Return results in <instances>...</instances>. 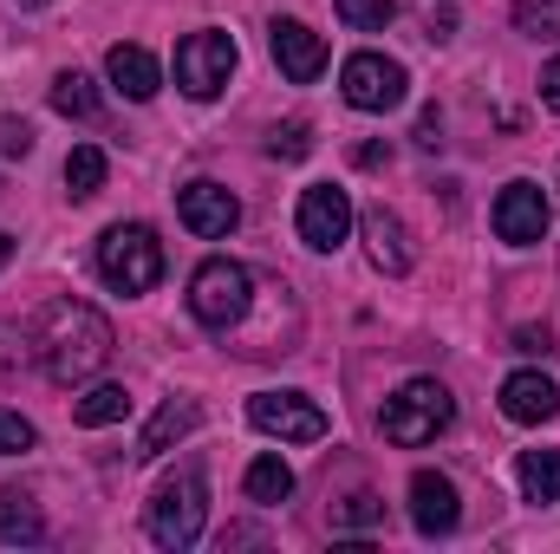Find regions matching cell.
Instances as JSON below:
<instances>
[{"label":"cell","instance_id":"1","mask_svg":"<svg viewBox=\"0 0 560 554\" xmlns=\"http://www.w3.org/2000/svg\"><path fill=\"white\" fill-rule=\"evenodd\" d=\"M33 359L52 385H85L112 359V320L92 300H46L33 326Z\"/></svg>","mask_w":560,"mask_h":554},{"label":"cell","instance_id":"2","mask_svg":"<svg viewBox=\"0 0 560 554\" xmlns=\"http://www.w3.org/2000/svg\"><path fill=\"white\" fill-rule=\"evenodd\" d=\"M202 529H209V483H202V470L163 476L156 496H150V509H143V535H150L156 549L183 554V549L202 542Z\"/></svg>","mask_w":560,"mask_h":554},{"label":"cell","instance_id":"3","mask_svg":"<svg viewBox=\"0 0 560 554\" xmlns=\"http://www.w3.org/2000/svg\"><path fill=\"white\" fill-rule=\"evenodd\" d=\"M450 417H456V399H450L443 379H405V385L385 399L378 430H385V443L418 450V443H430L436 430H450Z\"/></svg>","mask_w":560,"mask_h":554},{"label":"cell","instance_id":"4","mask_svg":"<svg viewBox=\"0 0 560 554\" xmlns=\"http://www.w3.org/2000/svg\"><path fill=\"white\" fill-rule=\"evenodd\" d=\"M248 307H255V275H248L242 262L209 255V262L189 275V320H196V326L229 333V326H242V320H248Z\"/></svg>","mask_w":560,"mask_h":554},{"label":"cell","instance_id":"5","mask_svg":"<svg viewBox=\"0 0 560 554\" xmlns=\"http://www.w3.org/2000/svg\"><path fill=\"white\" fill-rule=\"evenodd\" d=\"M98 280L112 293H150L163 280V242L143 222H112L98 235Z\"/></svg>","mask_w":560,"mask_h":554},{"label":"cell","instance_id":"6","mask_svg":"<svg viewBox=\"0 0 560 554\" xmlns=\"http://www.w3.org/2000/svg\"><path fill=\"white\" fill-rule=\"evenodd\" d=\"M235 39L222 33V26H202V33H189L183 46H176V85H183V99H196V105H209V99H222L229 92V79H235Z\"/></svg>","mask_w":560,"mask_h":554},{"label":"cell","instance_id":"7","mask_svg":"<svg viewBox=\"0 0 560 554\" xmlns=\"http://www.w3.org/2000/svg\"><path fill=\"white\" fill-rule=\"evenodd\" d=\"M339 92H346L352 112H398L411 99V72L385 53H352L339 66Z\"/></svg>","mask_w":560,"mask_h":554},{"label":"cell","instance_id":"8","mask_svg":"<svg viewBox=\"0 0 560 554\" xmlns=\"http://www.w3.org/2000/svg\"><path fill=\"white\" fill-rule=\"evenodd\" d=\"M293 229H300V242H306L313 255H332V249L352 235V196H346L339 183H313V189H300Z\"/></svg>","mask_w":560,"mask_h":554},{"label":"cell","instance_id":"9","mask_svg":"<svg viewBox=\"0 0 560 554\" xmlns=\"http://www.w3.org/2000/svg\"><path fill=\"white\" fill-rule=\"evenodd\" d=\"M248 424L280 437V443H319L326 437V412L306 392H255L248 399Z\"/></svg>","mask_w":560,"mask_h":554},{"label":"cell","instance_id":"10","mask_svg":"<svg viewBox=\"0 0 560 554\" xmlns=\"http://www.w3.org/2000/svg\"><path fill=\"white\" fill-rule=\"evenodd\" d=\"M176 216H183V229H189V235L222 242V235L242 222V203H235V189H222V183L196 176V183H183V189H176Z\"/></svg>","mask_w":560,"mask_h":554},{"label":"cell","instance_id":"11","mask_svg":"<svg viewBox=\"0 0 560 554\" xmlns=\"http://www.w3.org/2000/svg\"><path fill=\"white\" fill-rule=\"evenodd\" d=\"M495 235H502L509 249H535V242L548 235V196H541V183L515 176V183L495 196Z\"/></svg>","mask_w":560,"mask_h":554},{"label":"cell","instance_id":"12","mask_svg":"<svg viewBox=\"0 0 560 554\" xmlns=\"http://www.w3.org/2000/svg\"><path fill=\"white\" fill-rule=\"evenodd\" d=\"M359 229H365V255H372V268L378 275H411L418 268V242H411V229H405V216L398 209H385V203H372L365 216H359Z\"/></svg>","mask_w":560,"mask_h":554},{"label":"cell","instance_id":"13","mask_svg":"<svg viewBox=\"0 0 560 554\" xmlns=\"http://www.w3.org/2000/svg\"><path fill=\"white\" fill-rule=\"evenodd\" d=\"M268 46H275V66L293 85H313V79L326 72V59H332L326 39H319L306 20H275V26H268Z\"/></svg>","mask_w":560,"mask_h":554},{"label":"cell","instance_id":"14","mask_svg":"<svg viewBox=\"0 0 560 554\" xmlns=\"http://www.w3.org/2000/svg\"><path fill=\"white\" fill-rule=\"evenodd\" d=\"M411 522H418V535H456V522H463V496H456V483L443 476V470H418L411 476Z\"/></svg>","mask_w":560,"mask_h":554},{"label":"cell","instance_id":"15","mask_svg":"<svg viewBox=\"0 0 560 554\" xmlns=\"http://www.w3.org/2000/svg\"><path fill=\"white\" fill-rule=\"evenodd\" d=\"M105 79H112V92H118V99L150 105V99H156V85H163V66H156L143 46H125V39H118V46L105 53Z\"/></svg>","mask_w":560,"mask_h":554},{"label":"cell","instance_id":"16","mask_svg":"<svg viewBox=\"0 0 560 554\" xmlns=\"http://www.w3.org/2000/svg\"><path fill=\"white\" fill-rule=\"evenodd\" d=\"M560 412V392L548 372H509L502 379V417L509 424H548Z\"/></svg>","mask_w":560,"mask_h":554},{"label":"cell","instance_id":"17","mask_svg":"<svg viewBox=\"0 0 560 554\" xmlns=\"http://www.w3.org/2000/svg\"><path fill=\"white\" fill-rule=\"evenodd\" d=\"M196 424H202V405H196V399H170L163 412L143 424V437H138V450H131V457H138V463H156V457H163L170 443H183Z\"/></svg>","mask_w":560,"mask_h":554},{"label":"cell","instance_id":"18","mask_svg":"<svg viewBox=\"0 0 560 554\" xmlns=\"http://www.w3.org/2000/svg\"><path fill=\"white\" fill-rule=\"evenodd\" d=\"M0 542L7 549H33V542H46V516H39V503L26 496V489H0Z\"/></svg>","mask_w":560,"mask_h":554},{"label":"cell","instance_id":"19","mask_svg":"<svg viewBox=\"0 0 560 554\" xmlns=\"http://www.w3.org/2000/svg\"><path fill=\"white\" fill-rule=\"evenodd\" d=\"M515 483H522L528 503H560V450H522Z\"/></svg>","mask_w":560,"mask_h":554},{"label":"cell","instance_id":"20","mask_svg":"<svg viewBox=\"0 0 560 554\" xmlns=\"http://www.w3.org/2000/svg\"><path fill=\"white\" fill-rule=\"evenodd\" d=\"M72 417H79L85 430H105V424H125V417H131V392H125V385H92L85 399H72Z\"/></svg>","mask_w":560,"mask_h":554},{"label":"cell","instance_id":"21","mask_svg":"<svg viewBox=\"0 0 560 554\" xmlns=\"http://www.w3.org/2000/svg\"><path fill=\"white\" fill-rule=\"evenodd\" d=\"M105 170H112L105 150H98V143H79V150L66 157V196H72V203H92V196L105 189Z\"/></svg>","mask_w":560,"mask_h":554},{"label":"cell","instance_id":"22","mask_svg":"<svg viewBox=\"0 0 560 554\" xmlns=\"http://www.w3.org/2000/svg\"><path fill=\"white\" fill-rule=\"evenodd\" d=\"M242 489H248V503L275 509V503H287V496H293V470H287L275 450H268V457H255V463H248V483H242Z\"/></svg>","mask_w":560,"mask_h":554},{"label":"cell","instance_id":"23","mask_svg":"<svg viewBox=\"0 0 560 554\" xmlns=\"http://www.w3.org/2000/svg\"><path fill=\"white\" fill-rule=\"evenodd\" d=\"M52 112H59V118H92V112H98L92 79H85V72H59V79H52Z\"/></svg>","mask_w":560,"mask_h":554},{"label":"cell","instance_id":"24","mask_svg":"<svg viewBox=\"0 0 560 554\" xmlns=\"http://www.w3.org/2000/svg\"><path fill=\"white\" fill-rule=\"evenodd\" d=\"M26 366H33V333H26L20 320L0 313V385H13Z\"/></svg>","mask_w":560,"mask_h":554},{"label":"cell","instance_id":"25","mask_svg":"<svg viewBox=\"0 0 560 554\" xmlns=\"http://www.w3.org/2000/svg\"><path fill=\"white\" fill-rule=\"evenodd\" d=\"M392 13H398V0H339V20H346L352 33H385Z\"/></svg>","mask_w":560,"mask_h":554},{"label":"cell","instance_id":"26","mask_svg":"<svg viewBox=\"0 0 560 554\" xmlns=\"http://www.w3.org/2000/svg\"><path fill=\"white\" fill-rule=\"evenodd\" d=\"M515 26L528 39H560V0H515Z\"/></svg>","mask_w":560,"mask_h":554},{"label":"cell","instance_id":"27","mask_svg":"<svg viewBox=\"0 0 560 554\" xmlns=\"http://www.w3.org/2000/svg\"><path fill=\"white\" fill-rule=\"evenodd\" d=\"M306 150H313V125L306 118H287V125L268 131V157H280V163H300Z\"/></svg>","mask_w":560,"mask_h":554},{"label":"cell","instance_id":"28","mask_svg":"<svg viewBox=\"0 0 560 554\" xmlns=\"http://www.w3.org/2000/svg\"><path fill=\"white\" fill-rule=\"evenodd\" d=\"M385 522V503L372 496V489H359V496H346L339 509H332V529H378Z\"/></svg>","mask_w":560,"mask_h":554},{"label":"cell","instance_id":"29","mask_svg":"<svg viewBox=\"0 0 560 554\" xmlns=\"http://www.w3.org/2000/svg\"><path fill=\"white\" fill-rule=\"evenodd\" d=\"M39 443V430L26 424L20 412H0V457H20V450H33Z\"/></svg>","mask_w":560,"mask_h":554},{"label":"cell","instance_id":"30","mask_svg":"<svg viewBox=\"0 0 560 554\" xmlns=\"http://www.w3.org/2000/svg\"><path fill=\"white\" fill-rule=\"evenodd\" d=\"M0 157H33V125L26 118H0Z\"/></svg>","mask_w":560,"mask_h":554},{"label":"cell","instance_id":"31","mask_svg":"<svg viewBox=\"0 0 560 554\" xmlns=\"http://www.w3.org/2000/svg\"><path fill=\"white\" fill-rule=\"evenodd\" d=\"M541 105H548V112H560V59H548V66H541Z\"/></svg>","mask_w":560,"mask_h":554},{"label":"cell","instance_id":"32","mask_svg":"<svg viewBox=\"0 0 560 554\" xmlns=\"http://www.w3.org/2000/svg\"><path fill=\"white\" fill-rule=\"evenodd\" d=\"M378 163H392V143H365L359 150V170H378Z\"/></svg>","mask_w":560,"mask_h":554},{"label":"cell","instance_id":"33","mask_svg":"<svg viewBox=\"0 0 560 554\" xmlns=\"http://www.w3.org/2000/svg\"><path fill=\"white\" fill-rule=\"evenodd\" d=\"M436 131H443V118H436V112H423V118H418V143H423V150H436Z\"/></svg>","mask_w":560,"mask_h":554},{"label":"cell","instance_id":"34","mask_svg":"<svg viewBox=\"0 0 560 554\" xmlns=\"http://www.w3.org/2000/svg\"><path fill=\"white\" fill-rule=\"evenodd\" d=\"M515 346H522V353H555V346H548V333H528V326L515 333Z\"/></svg>","mask_w":560,"mask_h":554},{"label":"cell","instance_id":"35","mask_svg":"<svg viewBox=\"0 0 560 554\" xmlns=\"http://www.w3.org/2000/svg\"><path fill=\"white\" fill-rule=\"evenodd\" d=\"M7 262H13V235L0 229V268H7Z\"/></svg>","mask_w":560,"mask_h":554},{"label":"cell","instance_id":"36","mask_svg":"<svg viewBox=\"0 0 560 554\" xmlns=\"http://www.w3.org/2000/svg\"><path fill=\"white\" fill-rule=\"evenodd\" d=\"M13 7H46V0H13Z\"/></svg>","mask_w":560,"mask_h":554}]
</instances>
